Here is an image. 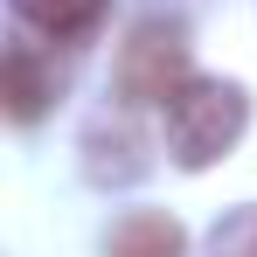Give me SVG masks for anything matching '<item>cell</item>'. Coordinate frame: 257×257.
Returning a JSON list of instances; mask_svg holds the SVG:
<instances>
[{"label": "cell", "instance_id": "3", "mask_svg": "<svg viewBox=\"0 0 257 257\" xmlns=\"http://www.w3.org/2000/svg\"><path fill=\"white\" fill-rule=\"evenodd\" d=\"M14 7V21L28 28V35H42V42H63L77 49L97 35V21H104V0H7Z\"/></svg>", "mask_w": 257, "mask_h": 257}, {"label": "cell", "instance_id": "2", "mask_svg": "<svg viewBox=\"0 0 257 257\" xmlns=\"http://www.w3.org/2000/svg\"><path fill=\"white\" fill-rule=\"evenodd\" d=\"M195 77V63H188V35H181V21H139L125 42H118V97L125 104H167L174 90Z\"/></svg>", "mask_w": 257, "mask_h": 257}, {"label": "cell", "instance_id": "4", "mask_svg": "<svg viewBox=\"0 0 257 257\" xmlns=\"http://www.w3.org/2000/svg\"><path fill=\"white\" fill-rule=\"evenodd\" d=\"M0 97H7V118H14V125H35L42 104L56 97V77L35 63V49H28V42L7 49V63H0Z\"/></svg>", "mask_w": 257, "mask_h": 257}, {"label": "cell", "instance_id": "5", "mask_svg": "<svg viewBox=\"0 0 257 257\" xmlns=\"http://www.w3.org/2000/svg\"><path fill=\"white\" fill-rule=\"evenodd\" d=\"M104 257H188V229H181L174 215L139 209V215H125V222L104 236Z\"/></svg>", "mask_w": 257, "mask_h": 257}, {"label": "cell", "instance_id": "6", "mask_svg": "<svg viewBox=\"0 0 257 257\" xmlns=\"http://www.w3.org/2000/svg\"><path fill=\"white\" fill-rule=\"evenodd\" d=\"M215 257H257V209L229 215V222L215 229Z\"/></svg>", "mask_w": 257, "mask_h": 257}, {"label": "cell", "instance_id": "1", "mask_svg": "<svg viewBox=\"0 0 257 257\" xmlns=\"http://www.w3.org/2000/svg\"><path fill=\"white\" fill-rule=\"evenodd\" d=\"M243 125H250V97L236 84H222V77H188V84L160 104L167 153H174V167H188V174L215 167V160L243 139Z\"/></svg>", "mask_w": 257, "mask_h": 257}]
</instances>
